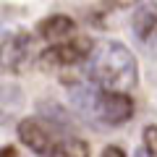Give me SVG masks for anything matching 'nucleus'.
<instances>
[{
	"label": "nucleus",
	"mask_w": 157,
	"mask_h": 157,
	"mask_svg": "<svg viewBox=\"0 0 157 157\" xmlns=\"http://www.w3.org/2000/svg\"><path fill=\"white\" fill-rule=\"evenodd\" d=\"M89 76L97 86L113 92H128L139 81V63L136 55L115 39H105L89 52Z\"/></svg>",
	"instance_id": "f257e3e1"
},
{
	"label": "nucleus",
	"mask_w": 157,
	"mask_h": 157,
	"mask_svg": "<svg viewBox=\"0 0 157 157\" xmlns=\"http://www.w3.org/2000/svg\"><path fill=\"white\" fill-rule=\"evenodd\" d=\"M92 52V42L84 39H63L50 45L42 55H39V68L42 71H63V68L78 66L81 60H86Z\"/></svg>",
	"instance_id": "f03ea898"
},
{
	"label": "nucleus",
	"mask_w": 157,
	"mask_h": 157,
	"mask_svg": "<svg viewBox=\"0 0 157 157\" xmlns=\"http://www.w3.org/2000/svg\"><path fill=\"white\" fill-rule=\"evenodd\" d=\"M18 139L26 149H32L34 155H47L55 149L58 144V136L52 131V126L47 121H42L39 115H32V118H21V123H18Z\"/></svg>",
	"instance_id": "7ed1b4c3"
},
{
	"label": "nucleus",
	"mask_w": 157,
	"mask_h": 157,
	"mask_svg": "<svg viewBox=\"0 0 157 157\" xmlns=\"http://www.w3.org/2000/svg\"><path fill=\"white\" fill-rule=\"evenodd\" d=\"M97 118H100L105 126H123V123H128L131 118H134V100L128 97V92L102 89L100 100H97Z\"/></svg>",
	"instance_id": "20e7f679"
},
{
	"label": "nucleus",
	"mask_w": 157,
	"mask_h": 157,
	"mask_svg": "<svg viewBox=\"0 0 157 157\" xmlns=\"http://www.w3.org/2000/svg\"><path fill=\"white\" fill-rule=\"evenodd\" d=\"M29 58H32V34L29 32H13L0 42V68L18 73L26 68Z\"/></svg>",
	"instance_id": "39448f33"
},
{
	"label": "nucleus",
	"mask_w": 157,
	"mask_h": 157,
	"mask_svg": "<svg viewBox=\"0 0 157 157\" xmlns=\"http://www.w3.org/2000/svg\"><path fill=\"white\" fill-rule=\"evenodd\" d=\"M131 29H134L136 39H139L147 50H152L155 58H157V3L155 0H147V3H141L134 11Z\"/></svg>",
	"instance_id": "423d86ee"
},
{
	"label": "nucleus",
	"mask_w": 157,
	"mask_h": 157,
	"mask_svg": "<svg viewBox=\"0 0 157 157\" xmlns=\"http://www.w3.org/2000/svg\"><path fill=\"white\" fill-rule=\"evenodd\" d=\"M76 32V21L71 16H63V13H52V16L37 21L34 34L42 39H50V42H63V39H71V34Z\"/></svg>",
	"instance_id": "0eeeda50"
},
{
	"label": "nucleus",
	"mask_w": 157,
	"mask_h": 157,
	"mask_svg": "<svg viewBox=\"0 0 157 157\" xmlns=\"http://www.w3.org/2000/svg\"><path fill=\"white\" fill-rule=\"evenodd\" d=\"M97 100H100L97 84L81 81V84H73L71 89H68V102H71V107L78 113V115L92 118V121L97 118Z\"/></svg>",
	"instance_id": "6e6552de"
},
{
	"label": "nucleus",
	"mask_w": 157,
	"mask_h": 157,
	"mask_svg": "<svg viewBox=\"0 0 157 157\" xmlns=\"http://www.w3.org/2000/svg\"><path fill=\"white\" fill-rule=\"evenodd\" d=\"M24 105V92L18 84H11V81H6V84H0V121L3 118H11L16 115L18 110H21Z\"/></svg>",
	"instance_id": "1a4fd4ad"
},
{
	"label": "nucleus",
	"mask_w": 157,
	"mask_h": 157,
	"mask_svg": "<svg viewBox=\"0 0 157 157\" xmlns=\"http://www.w3.org/2000/svg\"><path fill=\"white\" fill-rule=\"evenodd\" d=\"M50 157H89V144L78 136H68V139H58L55 149Z\"/></svg>",
	"instance_id": "9d476101"
},
{
	"label": "nucleus",
	"mask_w": 157,
	"mask_h": 157,
	"mask_svg": "<svg viewBox=\"0 0 157 157\" xmlns=\"http://www.w3.org/2000/svg\"><path fill=\"white\" fill-rule=\"evenodd\" d=\"M37 110L42 113L39 118H47V121H52V123H58V126H68V113L63 110L58 102H39L37 105Z\"/></svg>",
	"instance_id": "9b49d317"
},
{
	"label": "nucleus",
	"mask_w": 157,
	"mask_h": 157,
	"mask_svg": "<svg viewBox=\"0 0 157 157\" xmlns=\"http://www.w3.org/2000/svg\"><path fill=\"white\" fill-rule=\"evenodd\" d=\"M141 141H144L141 149L147 152V157H157V126H144Z\"/></svg>",
	"instance_id": "f8f14e48"
},
{
	"label": "nucleus",
	"mask_w": 157,
	"mask_h": 157,
	"mask_svg": "<svg viewBox=\"0 0 157 157\" xmlns=\"http://www.w3.org/2000/svg\"><path fill=\"white\" fill-rule=\"evenodd\" d=\"M102 157H126V152L121 149L118 144H110V147H105V149H102Z\"/></svg>",
	"instance_id": "ddd939ff"
},
{
	"label": "nucleus",
	"mask_w": 157,
	"mask_h": 157,
	"mask_svg": "<svg viewBox=\"0 0 157 157\" xmlns=\"http://www.w3.org/2000/svg\"><path fill=\"white\" fill-rule=\"evenodd\" d=\"M0 157H18V149L13 144H6V147H0Z\"/></svg>",
	"instance_id": "4468645a"
},
{
	"label": "nucleus",
	"mask_w": 157,
	"mask_h": 157,
	"mask_svg": "<svg viewBox=\"0 0 157 157\" xmlns=\"http://www.w3.org/2000/svg\"><path fill=\"white\" fill-rule=\"evenodd\" d=\"M110 6H115V8H131V6H136L139 0H107Z\"/></svg>",
	"instance_id": "2eb2a0df"
},
{
	"label": "nucleus",
	"mask_w": 157,
	"mask_h": 157,
	"mask_svg": "<svg viewBox=\"0 0 157 157\" xmlns=\"http://www.w3.org/2000/svg\"><path fill=\"white\" fill-rule=\"evenodd\" d=\"M134 157H147V152H144V149H136V155H134Z\"/></svg>",
	"instance_id": "dca6fc26"
}]
</instances>
